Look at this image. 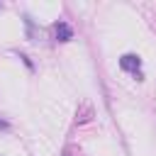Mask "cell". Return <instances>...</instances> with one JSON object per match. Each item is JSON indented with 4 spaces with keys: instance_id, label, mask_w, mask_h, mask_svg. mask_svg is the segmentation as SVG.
I'll list each match as a JSON object with an SVG mask.
<instances>
[{
    "instance_id": "1",
    "label": "cell",
    "mask_w": 156,
    "mask_h": 156,
    "mask_svg": "<svg viewBox=\"0 0 156 156\" xmlns=\"http://www.w3.org/2000/svg\"><path fill=\"white\" fill-rule=\"evenodd\" d=\"M119 66L124 68V71H139V66H141V58L136 56V54H124L122 58H119Z\"/></svg>"
},
{
    "instance_id": "2",
    "label": "cell",
    "mask_w": 156,
    "mask_h": 156,
    "mask_svg": "<svg viewBox=\"0 0 156 156\" xmlns=\"http://www.w3.org/2000/svg\"><path fill=\"white\" fill-rule=\"evenodd\" d=\"M54 32H56V39H58V41H68V39H73V29H71L66 22H56Z\"/></svg>"
}]
</instances>
